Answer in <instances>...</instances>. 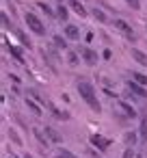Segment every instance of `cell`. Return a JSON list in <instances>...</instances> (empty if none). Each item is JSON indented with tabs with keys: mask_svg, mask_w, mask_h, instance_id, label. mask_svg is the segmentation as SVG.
I'll use <instances>...</instances> for the list:
<instances>
[{
	"mask_svg": "<svg viewBox=\"0 0 147 158\" xmlns=\"http://www.w3.org/2000/svg\"><path fill=\"white\" fill-rule=\"evenodd\" d=\"M76 89H78L80 98L89 104V108H91L93 113H100V110H102V104H100V100H97L95 87H93L91 82H87V80H78V82H76Z\"/></svg>",
	"mask_w": 147,
	"mask_h": 158,
	"instance_id": "6da1fadb",
	"label": "cell"
},
{
	"mask_svg": "<svg viewBox=\"0 0 147 158\" xmlns=\"http://www.w3.org/2000/svg\"><path fill=\"white\" fill-rule=\"evenodd\" d=\"M24 22H26V26H28L35 35H39V37L46 35V24H43L35 13H26V15H24Z\"/></svg>",
	"mask_w": 147,
	"mask_h": 158,
	"instance_id": "7a4b0ae2",
	"label": "cell"
},
{
	"mask_svg": "<svg viewBox=\"0 0 147 158\" xmlns=\"http://www.w3.org/2000/svg\"><path fill=\"white\" fill-rule=\"evenodd\" d=\"M78 52H80V56H82V61H84L87 65H95V63L102 59V54H97V52H95V50H91L89 46L78 48Z\"/></svg>",
	"mask_w": 147,
	"mask_h": 158,
	"instance_id": "3957f363",
	"label": "cell"
},
{
	"mask_svg": "<svg viewBox=\"0 0 147 158\" xmlns=\"http://www.w3.org/2000/svg\"><path fill=\"white\" fill-rule=\"evenodd\" d=\"M89 141H91V145H93V147H97V149H102V152H104V149H108V147H110V143H112L110 139H106V136H102V134H91V136H89Z\"/></svg>",
	"mask_w": 147,
	"mask_h": 158,
	"instance_id": "277c9868",
	"label": "cell"
},
{
	"mask_svg": "<svg viewBox=\"0 0 147 158\" xmlns=\"http://www.w3.org/2000/svg\"><path fill=\"white\" fill-rule=\"evenodd\" d=\"M67 7L74 11V13H78L80 18H87L89 15V11H87V7L82 5V0H67Z\"/></svg>",
	"mask_w": 147,
	"mask_h": 158,
	"instance_id": "5b68a950",
	"label": "cell"
},
{
	"mask_svg": "<svg viewBox=\"0 0 147 158\" xmlns=\"http://www.w3.org/2000/svg\"><path fill=\"white\" fill-rule=\"evenodd\" d=\"M128 89L134 95H138V98H147V87L145 85H138L136 80H128Z\"/></svg>",
	"mask_w": 147,
	"mask_h": 158,
	"instance_id": "8992f818",
	"label": "cell"
},
{
	"mask_svg": "<svg viewBox=\"0 0 147 158\" xmlns=\"http://www.w3.org/2000/svg\"><path fill=\"white\" fill-rule=\"evenodd\" d=\"M63 35H65L67 39H71V41H78V39H80V28L74 26V24H67V26L63 28Z\"/></svg>",
	"mask_w": 147,
	"mask_h": 158,
	"instance_id": "52a82bcc",
	"label": "cell"
},
{
	"mask_svg": "<svg viewBox=\"0 0 147 158\" xmlns=\"http://www.w3.org/2000/svg\"><path fill=\"white\" fill-rule=\"evenodd\" d=\"M130 54H132V59H134L138 65L147 67V54H145L143 50H138V48H132V50H130Z\"/></svg>",
	"mask_w": 147,
	"mask_h": 158,
	"instance_id": "ba28073f",
	"label": "cell"
},
{
	"mask_svg": "<svg viewBox=\"0 0 147 158\" xmlns=\"http://www.w3.org/2000/svg\"><path fill=\"white\" fill-rule=\"evenodd\" d=\"M115 26H117V28H119L121 33H125V35H128L130 39H134V33H132V26H130V24H128L125 20H119V18H117V20H115Z\"/></svg>",
	"mask_w": 147,
	"mask_h": 158,
	"instance_id": "9c48e42d",
	"label": "cell"
},
{
	"mask_svg": "<svg viewBox=\"0 0 147 158\" xmlns=\"http://www.w3.org/2000/svg\"><path fill=\"white\" fill-rule=\"evenodd\" d=\"M50 110H52V117L59 119V121H67V119H69V113H67V110H61V108H56V106H52V104H50Z\"/></svg>",
	"mask_w": 147,
	"mask_h": 158,
	"instance_id": "30bf717a",
	"label": "cell"
},
{
	"mask_svg": "<svg viewBox=\"0 0 147 158\" xmlns=\"http://www.w3.org/2000/svg\"><path fill=\"white\" fill-rule=\"evenodd\" d=\"M24 102H26V106H28V108H31L37 117H41V115H43V113H41V106L37 104V100H35V98H26Z\"/></svg>",
	"mask_w": 147,
	"mask_h": 158,
	"instance_id": "8fae6325",
	"label": "cell"
},
{
	"mask_svg": "<svg viewBox=\"0 0 147 158\" xmlns=\"http://www.w3.org/2000/svg\"><path fill=\"white\" fill-rule=\"evenodd\" d=\"M33 134H35V139H37L43 147H48V145L52 143V141L48 139V134H43V130H39V128H35V130H33Z\"/></svg>",
	"mask_w": 147,
	"mask_h": 158,
	"instance_id": "7c38bea8",
	"label": "cell"
},
{
	"mask_svg": "<svg viewBox=\"0 0 147 158\" xmlns=\"http://www.w3.org/2000/svg\"><path fill=\"white\" fill-rule=\"evenodd\" d=\"M138 139H141V136H138V134H136V132H130V130H128V132H125V134H123V143H125V145H128V147H134V145H136V141H138Z\"/></svg>",
	"mask_w": 147,
	"mask_h": 158,
	"instance_id": "4fadbf2b",
	"label": "cell"
},
{
	"mask_svg": "<svg viewBox=\"0 0 147 158\" xmlns=\"http://www.w3.org/2000/svg\"><path fill=\"white\" fill-rule=\"evenodd\" d=\"M138 136L143 143H147V115L141 117V126H138Z\"/></svg>",
	"mask_w": 147,
	"mask_h": 158,
	"instance_id": "5bb4252c",
	"label": "cell"
},
{
	"mask_svg": "<svg viewBox=\"0 0 147 158\" xmlns=\"http://www.w3.org/2000/svg\"><path fill=\"white\" fill-rule=\"evenodd\" d=\"M46 134H48V139H50L52 143H61V141H63V136H61L52 126H46Z\"/></svg>",
	"mask_w": 147,
	"mask_h": 158,
	"instance_id": "9a60e30c",
	"label": "cell"
},
{
	"mask_svg": "<svg viewBox=\"0 0 147 158\" xmlns=\"http://www.w3.org/2000/svg\"><path fill=\"white\" fill-rule=\"evenodd\" d=\"M91 15H93L100 24H106V22H108V15H106L102 9H97V7H95V9H91Z\"/></svg>",
	"mask_w": 147,
	"mask_h": 158,
	"instance_id": "2e32d148",
	"label": "cell"
},
{
	"mask_svg": "<svg viewBox=\"0 0 147 158\" xmlns=\"http://www.w3.org/2000/svg\"><path fill=\"white\" fill-rule=\"evenodd\" d=\"M67 15H69V11H67V5H63V2H59V7H56V18L59 20H67Z\"/></svg>",
	"mask_w": 147,
	"mask_h": 158,
	"instance_id": "e0dca14e",
	"label": "cell"
},
{
	"mask_svg": "<svg viewBox=\"0 0 147 158\" xmlns=\"http://www.w3.org/2000/svg\"><path fill=\"white\" fill-rule=\"evenodd\" d=\"M9 52H11V56H13L18 63H24V54H22V50H20V48H15V46H11V44H9Z\"/></svg>",
	"mask_w": 147,
	"mask_h": 158,
	"instance_id": "ac0fdd59",
	"label": "cell"
},
{
	"mask_svg": "<svg viewBox=\"0 0 147 158\" xmlns=\"http://www.w3.org/2000/svg\"><path fill=\"white\" fill-rule=\"evenodd\" d=\"M52 44H54L56 48H61V50H65V48H67V37H61V35H54V37H52Z\"/></svg>",
	"mask_w": 147,
	"mask_h": 158,
	"instance_id": "d6986e66",
	"label": "cell"
},
{
	"mask_svg": "<svg viewBox=\"0 0 147 158\" xmlns=\"http://www.w3.org/2000/svg\"><path fill=\"white\" fill-rule=\"evenodd\" d=\"M119 106H121V110H123L128 117H136V110H134V106H130L128 102H119Z\"/></svg>",
	"mask_w": 147,
	"mask_h": 158,
	"instance_id": "ffe728a7",
	"label": "cell"
},
{
	"mask_svg": "<svg viewBox=\"0 0 147 158\" xmlns=\"http://www.w3.org/2000/svg\"><path fill=\"white\" fill-rule=\"evenodd\" d=\"M80 59H82V56H80V52H69V54H67V63H69V65H74V67L80 63Z\"/></svg>",
	"mask_w": 147,
	"mask_h": 158,
	"instance_id": "44dd1931",
	"label": "cell"
},
{
	"mask_svg": "<svg viewBox=\"0 0 147 158\" xmlns=\"http://www.w3.org/2000/svg\"><path fill=\"white\" fill-rule=\"evenodd\" d=\"M132 80H136L138 85H145V87H147V76L141 74V72H132Z\"/></svg>",
	"mask_w": 147,
	"mask_h": 158,
	"instance_id": "7402d4cb",
	"label": "cell"
},
{
	"mask_svg": "<svg viewBox=\"0 0 147 158\" xmlns=\"http://www.w3.org/2000/svg\"><path fill=\"white\" fill-rule=\"evenodd\" d=\"M37 7H39L46 15H50V18H54V15H56V13L52 11V7H50V5H46V2H37Z\"/></svg>",
	"mask_w": 147,
	"mask_h": 158,
	"instance_id": "603a6c76",
	"label": "cell"
},
{
	"mask_svg": "<svg viewBox=\"0 0 147 158\" xmlns=\"http://www.w3.org/2000/svg\"><path fill=\"white\" fill-rule=\"evenodd\" d=\"M15 35H18V39H20V41H22V46H24V48H28V50H31V48H33V44H31V41H28V39H26V35H24V33H22V31H15Z\"/></svg>",
	"mask_w": 147,
	"mask_h": 158,
	"instance_id": "cb8c5ba5",
	"label": "cell"
},
{
	"mask_svg": "<svg viewBox=\"0 0 147 158\" xmlns=\"http://www.w3.org/2000/svg\"><path fill=\"white\" fill-rule=\"evenodd\" d=\"M56 158H78L76 154H71L69 149H63V147H59V152H56Z\"/></svg>",
	"mask_w": 147,
	"mask_h": 158,
	"instance_id": "d4e9b609",
	"label": "cell"
},
{
	"mask_svg": "<svg viewBox=\"0 0 147 158\" xmlns=\"http://www.w3.org/2000/svg\"><path fill=\"white\" fill-rule=\"evenodd\" d=\"M9 139H11V141H13L15 145H22V139H20V134H18V132H15L13 128L9 130Z\"/></svg>",
	"mask_w": 147,
	"mask_h": 158,
	"instance_id": "484cf974",
	"label": "cell"
},
{
	"mask_svg": "<svg viewBox=\"0 0 147 158\" xmlns=\"http://www.w3.org/2000/svg\"><path fill=\"white\" fill-rule=\"evenodd\" d=\"M125 5H128L132 11H138V9H141V0H125Z\"/></svg>",
	"mask_w": 147,
	"mask_h": 158,
	"instance_id": "4316f807",
	"label": "cell"
},
{
	"mask_svg": "<svg viewBox=\"0 0 147 158\" xmlns=\"http://www.w3.org/2000/svg\"><path fill=\"white\" fill-rule=\"evenodd\" d=\"M2 26H5V28H13V24H11V20H9L7 13H2Z\"/></svg>",
	"mask_w": 147,
	"mask_h": 158,
	"instance_id": "83f0119b",
	"label": "cell"
},
{
	"mask_svg": "<svg viewBox=\"0 0 147 158\" xmlns=\"http://www.w3.org/2000/svg\"><path fill=\"white\" fill-rule=\"evenodd\" d=\"M121 158H136V154H134V149L132 147H125V152H123V156Z\"/></svg>",
	"mask_w": 147,
	"mask_h": 158,
	"instance_id": "f1b7e54d",
	"label": "cell"
},
{
	"mask_svg": "<svg viewBox=\"0 0 147 158\" xmlns=\"http://www.w3.org/2000/svg\"><path fill=\"white\" fill-rule=\"evenodd\" d=\"M102 59H104V61H110V59H112V52H110V50L106 48V50L102 52Z\"/></svg>",
	"mask_w": 147,
	"mask_h": 158,
	"instance_id": "f546056e",
	"label": "cell"
},
{
	"mask_svg": "<svg viewBox=\"0 0 147 158\" xmlns=\"http://www.w3.org/2000/svg\"><path fill=\"white\" fill-rule=\"evenodd\" d=\"M136 158H143V156H141V154H136Z\"/></svg>",
	"mask_w": 147,
	"mask_h": 158,
	"instance_id": "4dcf8cb0",
	"label": "cell"
},
{
	"mask_svg": "<svg viewBox=\"0 0 147 158\" xmlns=\"http://www.w3.org/2000/svg\"><path fill=\"white\" fill-rule=\"evenodd\" d=\"M59 2H63V0H59Z\"/></svg>",
	"mask_w": 147,
	"mask_h": 158,
	"instance_id": "1f68e13d",
	"label": "cell"
}]
</instances>
